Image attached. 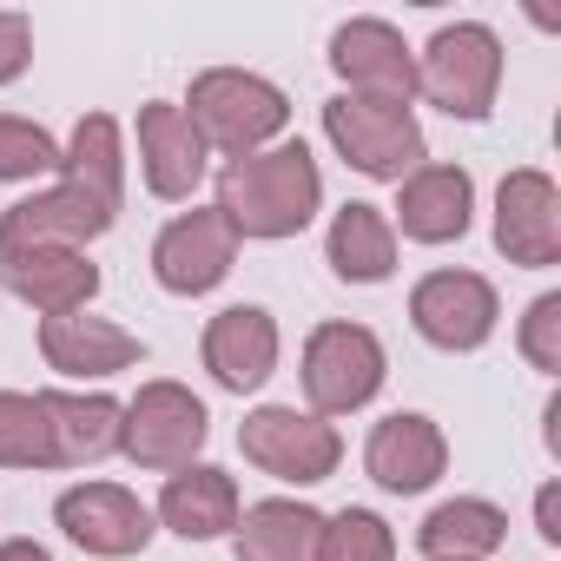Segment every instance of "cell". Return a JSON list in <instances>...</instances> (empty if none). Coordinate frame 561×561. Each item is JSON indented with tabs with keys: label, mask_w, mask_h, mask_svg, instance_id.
Returning a JSON list of instances; mask_svg holds the SVG:
<instances>
[{
	"label": "cell",
	"mask_w": 561,
	"mask_h": 561,
	"mask_svg": "<svg viewBox=\"0 0 561 561\" xmlns=\"http://www.w3.org/2000/svg\"><path fill=\"white\" fill-rule=\"evenodd\" d=\"M324 205V172L305 139L264 146L218 172V218L238 238H298Z\"/></svg>",
	"instance_id": "obj_1"
},
{
	"label": "cell",
	"mask_w": 561,
	"mask_h": 561,
	"mask_svg": "<svg viewBox=\"0 0 561 561\" xmlns=\"http://www.w3.org/2000/svg\"><path fill=\"white\" fill-rule=\"evenodd\" d=\"M179 113L192 119V133L205 139V152H225V159H251V152H264L277 133L291 126L285 87H271L264 73H244V67L198 73L192 80V100Z\"/></svg>",
	"instance_id": "obj_2"
},
{
	"label": "cell",
	"mask_w": 561,
	"mask_h": 561,
	"mask_svg": "<svg viewBox=\"0 0 561 561\" xmlns=\"http://www.w3.org/2000/svg\"><path fill=\"white\" fill-rule=\"evenodd\" d=\"M495 87H502V41L482 21L436 27V41L416 60V93L449 119H489Z\"/></svg>",
	"instance_id": "obj_3"
},
{
	"label": "cell",
	"mask_w": 561,
	"mask_h": 561,
	"mask_svg": "<svg viewBox=\"0 0 561 561\" xmlns=\"http://www.w3.org/2000/svg\"><path fill=\"white\" fill-rule=\"evenodd\" d=\"M324 139L344 152V165H357L364 179H410L423 165V126L410 106L397 100H364V93H337L324 106Z\"/></svg>",
	"instance_id": "obj_4"
},
{
	"label": "cell",
	"mask_w": 561,
	"mask_h": 561,
	"mask_svg": "<svg viewBox=\"0 0 561 561\" xmlns=\"http://www.w3.org/2000/svg\"><path fill=\"white\" fill-rule=\"evenodd\" d=\"M238 449H244V462H257L264 476H277V482H324L331 469H337V456H344V436L324 423V416H311V410H291V403H264V410H251L244 416V430H238Z\"/></svg>",
	"instance_id": "obj_5"
},
{
	"label": "cell",
	"mask_w": 561,
	"mask_h": 561,
	"mask_svg": "<svg viewBox=\"0 0 561 561\" xmlns=\"http://www.w3.org/2000/svg\"><path fill=\"white\" fill-rule=\"evenodd\" d=\"M383 344L364 324H318L305 344V397L311 416H351L383 390Z\"/></svg>",
	"instance_id": "obj_6"
},
{
	"label": "cell",
	"mask_w": 561,
	"mask_h": 561,
	"mask_svg": "<svg viewBox=\"0 0 561 561\" xmlns=\"http://www.w3.org/2000/svg\"><path fill=\"white\" fill-rule=\"evenodd\" d=\"M205 436L211 416L185 383H146L119 416V456H133L139 469H192Z\"/></svg>",
	"instance_id": "obj_7"
},
{
	"label": "cell",
	"mask_w": 561,
	"mask_h": 561,
	"mask_svg": "<svg viewBox=\"0 0 561 561\" xmlns=\"http://www.w3.org/2000/svg\"><path fill=\"white\" fill-rule=\"evenodd\" d=\"M495 285L476 271H430L410 291V324L436 344V351H482L495 337Z\"/></svg>",
	"instance_id": "obj_8"
},
{
	"label": "cell",
	"mask_w": 561,
	"mask_h": 561,
	"mask_svg": "<svg viewBox=\"0 0 561 561\" xmlns=\"http://www.w3.org/2000/svg\"><path fill=\"white\" fill-rule=\"evenodd\" d=\"M54 522L67 528L73 548L100 554V561H126V554H146L152 541V508L119 489V482H80L54 502Z\"/></svg>",
	"instance_id": "obj_9"
},
{
	"label": "cell",
	"mask_w": 561,
	"mask_h": 561,
	"mask_svg": "<svg viewBox=\"0 0 561 561\" xmlns=\"http://www.w3.org/2000/svg\"><path fill=\"white\" fill-rule=\"evenodd\" d=\"M231 264H238V231L218 218V205L172 218V225L159 231V244H152V277H159L172 298H205V291H218L225 277H231Z\"/></svg>",
	"instance_id": "obj_10"
},
{
	"label": "cell",
	"mask_w": 561,
	"mask_h": 561,
	"mask_svg": "<svg viewBox=\"0 0 561 561\" xmlns=\"http://www.w3.org/2000/svg\"><path fill=\"white\" fill-rule=\"evenodd\" d=\"M113 205H100L93 192L80 185H54V192H34L21 205L0 211V251H34V244H67V251H87L93 238L113 231Z\"/></svg>",
	"instance_id": "obj_11"
},
{
	"label": "cell",
	"mask_w": 561,
	"mask_h": 561,
	"mask_svg": "<svg viewBox=\"0 0 561 561\" xmlns=\"http://www.w3.org/2000/svg\"><path fill=\"white\" fill-rule=\"evenodd\" d=\"M495 251L508 264L548 271L561 257V192L548 172H508L495 192Z\"/></svg>",
	"instance_id": "obj_12"
},
{
	"label": "cell",
	"mask_w": 561,
	"mask_h": 561,
	"mask_svg": "<svg viewBox=\"0 0 561 561\" xmlns=\"http://www.w3.org/2000/svg\"><path fill=\"white\" fill-rule=\"evenodd\" d=\"M331 67L364 100H397V106L416 100V54L390 21H344L331 34Z\"/></svg>",
	"instance_id": "obj_13"
},
{
	"label": "cell",
	"mask_w": 561,
	"mask_h": 561,
	"mask_svg": "<svg viewBox=\"0 0 561 561\" xmlns=\"http://www.w3.org/2000/svg\"><path fill=\"white\" fill-rule=\"evenodd\" d=\"M0 285L21 305L47 311V318H73L100 298V264L87 251L67 244H34V251H0Z\"/></svg>",
	"instance_id": "obj_14"
},
{
	"label": "cell",
	"mask_w": 561,
	"mask_h": 561,
	"mask_svg": "<svg viewBox=\"0 0 561 561\" xmlns=\"http://www.w3.org/2000/svg\"><path fill=\"white\" fill-rule=\"evenodd\" d=\"M364 469H370V482L390 489V495H423V489L449 469V443H443V430H436L430 416L397 410V416H383V423L370 430Z\"/></svg>",
	"instance_id": "obj_15"
},
{
	"label": "cell",
	"mask_w": 561,
	"mask_h": 561,
	"mask_svg": "<svg viewBox=\"0 0 561 561\" xmlns=\"http://www.w3.org/2000/svg\"><path fill=\"white\" fill-rule=\"evenodd\" d=\"M469 211H476V185L462 165H416L403 185H397V218L390 231L416 238V244H449L469 231Z\"/></svg>",
	"instance_id": "obj_16"
},
{
	"label": "cell",
	"mask_w": 561,
	"mask_h": 561,
	"mask_svg": "<svg viewBox=\"0 0 561 561\" xmlns=\"http://www.w3.org/2000/svg\"><path fill=\"white\" fill-rule=\"evenodd\" d=\"M205 370L225 383V390H257L271 370H277V318L257 311V305H231L205 324Z\"/></svg>",
	"instance_id": "obj_17"
},
{
	"label": "cell",
	"mask_w": 561,
	"mask_h": 561,
	"mask_svg": "<svg viewBox=\"0 0 561 561\" xmlns=\"http://www.w3.org/2000/svg\"><path fill=\"white\" fill-rule=\"evenodd\" d=\"M139 172H146L152 198H192L205 179V139L165 100L139 106Z\"/></svg>",
	"instance_id": "obj_18"
},
{
	"label": "cell",
	"mask_w": 561,
	"mask_h": 561,
	"mask_svg": "<svg viewBox=\"0 0 561 561\" xmlns=\"http://www.w3.org/2000/svg\"><path fill=\"white\" fill-rule=\"evenodd\" d=\"M41 357L47 370L60 377H113V370H139L146 364V344L106 318H47L41 324Z\"/></svg>",
	"instance_id": "obj_19"
},
{
	"label": "cell",
	"mask_w": 561,
	"mask_h": 561,
	"mask_svg": "<svg viewBox=\"0 0 561 561\" xmlns=\"http://www.w3.org/2000/svg\"><path fill=\"white\" fill-rule=\"evenodd\" d=\"M47 403V430H54V469H87L119 456V416L126 403L113 397H67V390H41Z\"/></svg>",
	"instance_id": "obj_20"
},
{
	"label": "cell",
	"mask_w": 561,
	"mask_h": 561,
	"mask_svg": "<svg viewBox=\"0 0 561 561\" xmlns=\"http://www.w3.org/2000/svg\"><path fill=\"white\" fill-rule=\"evenodd\" d=\"M159 522L179 535V541H211L225 528H238V482L211 462H192L179 476H165V495H159Z\"/></svg>",
	"instance_id": "obj_21"
},
{
	"label": "cell",
	"mask_w": 561,
	"mask_h": 561,
	"mask_svg": "<svg viewBox=\"0 0 561 561\" xmlns=\"http://www.w3.org/2000/svg\"><path fill=\"white\" fill-rule=\"evenodd\" d=\"M324 548V515L305 502H251L238 508V561H318Z\"/></svg>",
	"instance_id": "obj_22"
},
{
	"label": "cell",
	"mask_w": 561,
	"mask_h": 561,
	"mask_svg": "<svg viewBox=\"0 0 561 561\" xmlns=\"http://www.w3.org/2000/svg\"><path fill=\"white\" fill-rule=\"evenodd\" d=\"M324 257L331 271L344 277V285H383V277L397 271V231L377 205L351 198L337 218H331V238H324Z\"/></svg>",
	"instance_id": "obj_23"
},
{
	"label": "cell",
	"mask_w": 561,
	"mask_h": 561,
	"mask_svg": "<svg viewBox=\"0 0 561 561\" xmlns=\"http://www.w3.org/2000/svg\"><path fill=\"white\" fill-rule=\"evenodd\" d=\"M502 541H508V515L482 495H456V502L430 508L416 528V548L430 561H489Z\"/></svg>",
	"instance_id": "obj_24"
},
{
	"label": "cell",
	"mask_w": 561,
	"mask_h": 561,
	"mask_svg": "<svg viewBox=\"0 0 561 561\" xmlns=\"http://www.w3.org/2000/svg\"><path fill=\"white\" fill-rule=\"evenodd\" d=\"M60 179L80 185V192H93L113 211L126 205V152H119V126L106 113H87L73 126V146L60 152Z\"/></svg>",
	"instance_id": "obj_25"
},
{
	"label": "cell",
	"mask_w": 561,
	"mask_h": 561,
	"mask_svg": "<svg viewBox=\"0 0 561 561\" xmlns=\"http://www.w3.org/2000/svg\"><path fill=\"white\" fill-rule=\"evenodd\" d=\"M0 469H54L47 403L27 390H0Z\"/></svg>",
	"instance_id": "obj_26"
},
{
	"label": "cell",
	"mask_w": 561,
	"mask_h": 561,
	"mask_svg": "<svg viewBox=\"0 0 561 561\" xmlns=\"http://www.w3.org/2000/svg\"><path fill=\"white\" fill-rule=\"evenodd\" d=\"M318 561H397V535L383 515L370 508H344V515H324V548Z\"/></svg>",
	"instance_id": "obj_27"
},
{
	"label": "cell",
	"mask_w": 561,
	"mask_h": 561,
	"mask_svg": "<svg viewBox=\"0 0 561 561\" xmlns=\"http://www.w3.org/2000/svg\"><path fill=\"white\" fill-rule=\"evenodd\" d=\"M60 139L34 119H0V185L8 179H41V172H60Z\"/></svg>",
	"instance_id": "obj_28"
},
{
	"label": "cell",
	"mask_w": 561,
	"mask_h": 561,
	"mask_svg": "<svg viewBox=\"0 0 561 561\" xmlns=\"http://www.w3.org/2000/svg\"><path fill=\"white\" fill-rule=\"evenodd\" d=\"M522 357H528L541 377L561 370V291H548V298L528 305V318H522Z\"/></svg>",
	"instance_id": "obj_29"
},
{
	"label": "cell",
	"mask_w": 561,
	"mask_h": 561,
	"mask_svg": "<svg viewBox=\"0 0 561 561\" xmlns=\"http://www.w3.org/2000/svg\"><path fill=\"white\" fill-rule=\"evenodd\" d=\"M27 60H34V27H27V14H0V87L21 80Z\"/></svg>",
	"instance_id": "obj_30"
},
{
	"label": "cell",
	"mask_w": 561,
	"mask_h": 561,
	"mask_svg": "<svg viewBox=\"0 0 561 561\" xmlns=\"http://www.w3.org/2000/svg\"><path fill=\"white\" fill-rule=\"evenodd\" d=\"M535 528H541V541H561V489L554 482L535 495Z\"/></svg>",
	"instance_id": "obj_31"
},
{
	"label": "cell",
	"mask_w": 561,
	"mask_h": 561,
	"mask_svg": "<svg viewBox=\"0 0 561 561\" xmlns=\"http://www.w3.org/2000/svg\"><path fill=\"white\" fill-rule=\"evenodd\" d=\"M0 561H54L41 541H0Z\"/></svg>",
	"instance_id": "obj_32"
}]
</instances>
